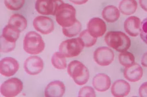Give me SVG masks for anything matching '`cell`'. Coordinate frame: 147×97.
<instances>
[{
  "mask_svg": "<svg viewBox=\"0 0 147 97\" xmlns=\"http://www.w3.org/2000/svg\"><path fill=\"white\" fill-rule=\"evenodd\" d=\"M105 41L108 46L119 52L125 51L131 46L130 38L121 32H108L105 36Z\"/></svg>",
  "mask_w": 147,
  "mask_h": 97,
  "instance_id": "cell-1",
  "label": "cell"
},
{
  "mask_svg": "<svg viewBox=\"0 0 147 97\" xmlns=\"http://www.w3.org/2000/svg\"><path fill=\"white\" fill-rule=\"evenodd\" d=\"M55 15L57 23L63 28L71 27L77 20L75 8L64 2L58 7Z\"/></svg>",
  "mask_w": 147,
  "mask_h": 97,
  "instance_id": "cell-2",
  "label": "cell"
},
{
  "mask_svg": "<svg viewBox=\"0 0 147 97\" xmlns=\"http://www.w3.org/2000/svg\"><path fill=\"white\" fill-rule=\"evenodd\" d=\"M45 42L39 34L33 31L26 35L24 40V49L26 53L31 55L40 54L45 49Z\"/></svg>",
  "mask_w": 147,
  "mask_h": 97,
  "instance_id": "cell-3",
  "label": "cell"
},
{
  "mask_svg": "<svg viewBox=\"0 0 147 97\" xmlns=\"http://www.w3.org/2000/svg\"><path fill=\"white\" fill-rule=\"evenodd\" d=\"M67 73L74 82L79 86L84 85L88 81L90 74L88 70L82 63L72 61L67 67Z\"/></svg>",
  "mask_w": 147,
  "mask_h": 97,
  "instance_id": "cell-4",
  "label": "cell"
},
{
  "mask_svg": "<svg viewBox=\"0 0 147 97\" xmlns=\"http://www.w3.org/2000/svg\"><path fill=\"white\" fill-rule=\"evenodd\" d=\"M84 47L83 42L79 37L62 42L59 46V50L66 58H72L79 56Z\"/></svg>",
  "mask_w": 147,
  "mask_h": 97,
  "instance_id": "cell-5",
  "label": "cell"
},
{
  "mask_svg": "<svg viewBox=\"0 0 147 97\" xmlns=\"http://www.w3.org/2000/svg\"><path fill=\"white\" fill-rule=\"evenodd\" d=\"M23 89V83L17 78H11L7 80L1 85V93L7 97L16 96Z\"/></svg>",
  "mask_w": 147,
  "mask_h": 97,
  "instance_id": "cell-6",
  "label": "cell"
},
{
  "mask_svg": "<svg viewBox=\"0 0 147 97\" xmlns=\"http://www.w3.org/2000/svg\"><path fill=\"white\" fill-rule=\"evenodd\" d=\"M63 3L62 0H37L35 8L39 14L55 15L58 7Z\"/></svg>",
  "mask_w": 147,
  "mask_h": 97,
  "instance_id": "cell-7",
  "label": "cell"
},
{
  "mask_svg": "<svg viewBox=\"0 0 147 97\" xmlns=\"http://www.w3.org/2000/svg\"><path fill=\"white\" fill-rule=\"evenodd\" d=\"M115 54L112 49L106 46L97 48L94 53V59L96 63L100 66H107L114 61Z\"/></svg>",
  "mask_w": 147,
  "mask_h": 97,
  "instance_id": "cell-8",
  "label": "cell"
},
{
  "mask_svg": "<svg viewBox=\"0 0 147 97\" xmlns=\"http://www.w3.org/2000/svg\"><path fill=\"white\" fill-rule=\"evenodd\" d=\"M44 63L42 59L37 56H31L25 60L24 67L25 71L30 75H36L43 69Z\"/></svg>",
  "mask_w": 147,
  "mask_h": 97,
  "instance_id": "cell-9",
  "label": "cell"
},
{
  "mask_svg": "<svg viewBox=\"0 0 147 97\" xmlns=\"http://www.w3.org/2000/svg\"><path fill=\"white\" fill-rule=\"evenodd\" d=\"M33 25L36 31L44 35L51 33L55 29L54 22L46 16H37L34 19Z\"/></svg>",
  "mask_w": 147,
  "mask_h": 97,
  "instance_id": "cell-10",
  "label": "cell"
},
{
  "mask_svg": "<svg viewBox=\"0 0 147 97\" xmlns=\"http://www.w3.org/2000/svg\"><path fill=\"white\" fill-rule=\"evenodd\" d=\"M19 67V63L16 59L5 57L0 62V73L4 76H11L17 72Z\"/></svg>",
  "mask_w": 147,
  "mask_h": 97,
  "instance_id": "cell-11",
  "label": "cell"
},
{
  "mask_svg": "<svg viewBox=\"0 0 147 97\" xmlns=\"http://www.w3.org/2000/svg\"><path fill=\"white\" fill-rule=\"evenodd\" d=\"M88 30L91 35L97 38L104 34L107 30V27L105 22L102 19L94 18L88 23Z\"/></svg>",
  "mask_w": 147,
  "mask_h": 97,
  "instance_id": "cell-12",
  "label": "cell"
},
{
  "mask_svg": "<svg viewBox=\"0 0 147 97\" xmlns=\"http://www.w3.org/2000/svg\"><path fill=\"white\" fill-rule=\"evenodd\" d=\"M141 21L138 17L130 16L124 23V28L125 32L131 37L139 35L141 31Z\"/></svg>",
  "mask_w": 147,
  "mask_h": 97,
  "instance_id": "cell-13",
  "label": "cell"
},
{
  "mask_svg": "<svg viewBox=\"0 0 147 97\" xmlns=\"http://www.w3.org/2000/svg\"><path fill=\"white\" fill-rule=\"evenodd\" d=\"M143 71L142 67L137 63L125 67L124 71L125 78L129 81L136 82L141 79L143 76Z\"/></svg>",
  "mask_w": 147,
  "mask_h": 97,
  "instance_id": "cell-14",
  "label": "cell"
},
{
  "mask_svg": "<svg viewBox=\"0 0 147 97\" xmlns=\"http://www.w3.org/2000/svg\"><path fill=\"white\" fill-rule=\"evenodd\" d=\"M65 87L63 82L59 80L51 82L45 90L46 97H62L65 93Z\"/></svg>",
  "mask_w": 147,
  "mask_h": 97,
  "instance_id": "cell-15",
  "label": "cell"
},
{
  "mask_svg": "<svg viewBox=\"0 0 147 97\" xmlns=\"http://www.w3.org/2000/svg\"><path fill=\"white\" fill-rule=\"evenodd\" d=\"M111 91L114 96H127L130 92V85L125 80L119 79L113 83L111 87Z\"/></svg>",
  "mask_w": 147,
  "mask_h": 97,
  "instance_id": "cell-16",
  "label": "cell"
},
{
  "mask_svg": "<svg viewBox=\"0 0 147 97\" xmlns=\"http://www.w3.org/2000/svg\"><path fill=\"white\" fill-rule=\"evenodd\" d=\"M92 85L98 92H105L110 88L111 79L107 75L99 73L94 77Z\"/></svg>",
  "mask_w": 147,
  "mask_h": 97,
  "instance_id": "cell-17",
  "label": "cell"
},
{
  "mask_svg": "<svg viewBox=\"0 0 147 97\" xmlns=\"http://www.w3.org/2000/svg\"><path fill=\"white\" fill-rule=\"evenodd\" d=\"M102 16L108 23H113L117 21L119 18V11L115 6H107L102 11Z\"/></svg>",
  "mask_w": 147,
  "mask_h": 97,
  "instance_id": "cell-18",
  "label": "cell"
},
{
  "mask_svg": "<svg viewBox=\"0 0 147 97\" xmlns=\"http://www.w3.org/2000/svg\"><path fill=\"white\" fill-rule=\"evenodd\" d=\"M20 31L17 28L10 24H7L3 29V37L11 42H16L20 36Z\"/></svg>",
  "mask_w": 147,
  "mask_h": 97,
  "instance_id": "cell-19",
  "label": "cell"
},
{
  "mask_svg": "<svg viewBox=\"0 0 147 97\" xmlns=\"http://www.w3.org/2000/svg\"><path fill=\"white\" fill-rule=\"evenodd\" d=\"M137 8V3L135 0H122L119 5V10L124 15L133 14Z\"/></svg>",
  "mask_w": 147,
  "mask_h": 97,
  "instance_id": "cell-20",
  "label": "cell"
},
{
  "mask_svg": "<svg viewBox=\"0 0 147 97\" xmlns=\"http://www.w3.org/2000/svg\"><path fill=\"white\" fill-rule=\"evenodd\" d=\"M8 24L17 28L20 32L24 31L28 25L27 20L23 15L18 13L12 14L10 16Z\"/></svg>",
  "mask_w": 147,
  "mask_h": 97,
  "instance_id": "cell-21",
  "label": "cell"
},
{
  "mask_svg": "<svg viewBox=\"0 0 147 97\" xmlns=\"http://www.w3.org/2000/svg\"><path fill=\"white\" fill-rule=\"evenodd\" d=\"M51 63L54 67L58 69H65L67 67L65 57L60 52H55L51 58Z\"/></svg>",
  "mask_w": 147,
  "mask_h": 97,
  "instance_id": "cell-22",
  "label": "cell"
},
{
  "mask_svg": "<svg viewBox=\"0 0 147 97\" xmlns=\"http://www.w3.org/2000/svg\"><path fill=\"white\" fill-rule=\"evenodd\" d=\"M82 26L79 21L76 20L74 24L68 28H63V33L67 37H73L77 36L82 30Z\"/></svg>",
  "mask_w": 147,
  "mask_h": 97,
  "instance_id": "cell-23",
  "label": "cell"
},
{
  "mask_svg": "<svg viewBox=\"0 0 147 97\" xmlns=\"http://www.w3.org/2000/svg\"><path fill=\"white\" fill-rule=\"evenodd\" d=\"M79 38L82 40L85 47H91L95 44L97 41V38L91 35L88 30L83 31L80 34Z\"/></svg>",
  "mask_w": 147,
  "mask_h": 97,
  "instance_id": "cell-24",
  "label": "cell"
},
{
  "mask_svg": "<svg viewBox=\"0 0 147 97\" xmlns=\"http://www.w3.org/2000/svg\"><path fill=\"white\" fill-rule=\"evenodd\" d=\"M134 56L130 52L126 51L121 52L119 55V61L120 63L125 67L130 65L134 63Z\"/></svg>",
  "mask_w": 147,
  "mask_h": 97,
  "instance_id": "cell-25",
  "label": "cell"
},
{
  "mask_svg": "<svg viewBox=\"0 0 147 97\" xmlns=\"http://www.w3.org/2000/svg\"><path fill=\"white\" fill-rule=\"evenodd\" d=\"M25 0H5L6 7L10 10H18L25 4Z\"/></svg>",
  "mask_w": 147,
  "mask_h": 97,
  "instance_id": "cell-26",
  "label": "cell"
},
{
  "mask_svg": "<svg viewBox=\"0 0 147 97\" xmlns=\"http://www.w3.org/2000/svg\"><path fill=\"white\" fill-rule=\"evenodd\" d=\"M1 49L0 51L2 53H8L13 51L16 46V42H11L6 40L1 36Z\"/></svg>",
  "mask_w": 147,
  "mask_h": 97,
  "instance_id": "cell-27",
  "label": "cell"
},
{
  "mask_svg": "<svg viewBox=\"0 0 147 97\" xmlns=\"http://www.w3.org/2000/svg\"><path fill=\"white\" fill-rule=\"evenodd\" d=\"M78 96L95 97V93L92 87L89 86H86L81 88L79 90Z\"/></svg>",
  "mask_w": 147,
  "mask_h": 97,
  "instance_id": "cell-28",
  "label": "cell"
},
{
  "mask_svg": "<svg viewBox=\"0 0 147 97\" xmlns=\"http://www.w3.org/2000/svg\"><path fill=\"white\" fill-rule=\"evenodd\" d=\"M140 37L142 40L147 44V17L141 23Z\"/></svg>",
  "mask_w": 147,
  "mask_h": 97,
  "instance_id": "cell-29",
  "label": "cell"
},
{
  "mask_svg": "<svg viewBox=\"0 0 147 97\" xmlns=\"http://www.w3.org/2000/svg\"><path fill=\"white\" fill-rule=\"evenodd\" d=\"M139 95L140 97H147V82L142 84L139 89Z\"/></svg>",
  "mask_w": 147,
  "mask_h": 97,
  "instance_id": "cell-30",
  "label": "cell"
},
{
  "mask_svg": "<svg viewBox=\"0 0 147 97\" xmlns=\"http://www.w3.org/2000/svg\"><path fill=\"white\" fill-rule=\"evenodd\" d=\"M139 3L142 9L147 12V0H139Z\"/></svg>",
  "mask_w": 147,
  "mask_h": 97,
  "instance_id": "cell-31",
  "label": "cell"
},
{
  "mask_svg": "<svg viewBox=\"0 0 147 97\" xmlns=\"http://www.w3.org/2000/svg\"><path fill=\"white\" fill-rule=\"evenodd\" d=\"M71 3L77 5L84 4L88 1V0H69Z\"/></svg>",
  "mask_w": 147,
  "mask_h": 97,
  "instance_id": "cell-32",
  "label": "cell"
},
{
  "mask_svg": "<svg viewBox=\"0 0 147 97\" xmlns=\"http://www.w3.org/2000/svg\"><path fill=\"white\" fill-rule=\"evenodd\" d=\"M141 63L143 66L147 67V52L144 54L142 56Z\"/></svg>",
  "mask_w": 147,
  "mask_h": 97,
  "instance_id": "cell-33",
  "label": "cell"
}]
</instances>
